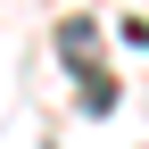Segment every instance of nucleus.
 <instances>
[{
	"mask_svg": "<svg viewBox=\"0 0 149 149\" xmlns=\"http://www.w3.org/2000/svg\"><path fill=\"white\" fill-rule=\"evenodd\" d=\"M58 50L74 58V74H83V108H91V116H108V108H116V91H108V74H100V33L74 17V25H58Z\"/></svg>",
	"mask_w": 149,
	"mask_h": 149,
	"instance_id": "nucleus-1",
	"label": "nucleus"
}]
</instances>
